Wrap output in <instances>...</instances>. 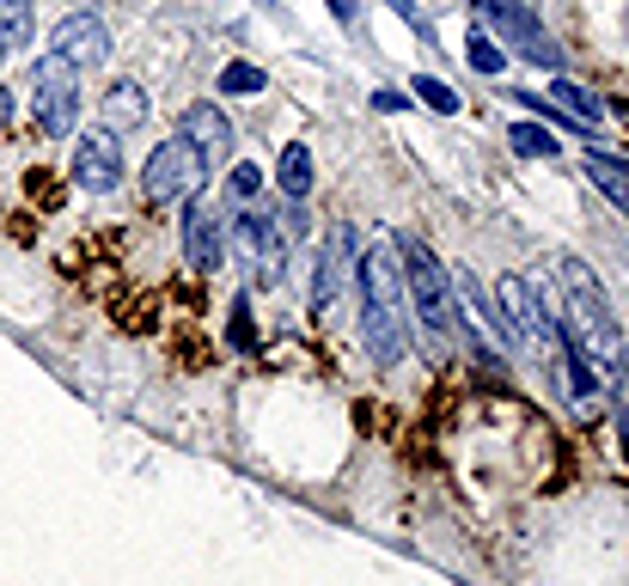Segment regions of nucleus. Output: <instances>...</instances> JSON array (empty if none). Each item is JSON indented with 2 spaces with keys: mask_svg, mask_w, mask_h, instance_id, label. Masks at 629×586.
<instances>
[{
  "mask_svg": "<svg viewBox=\"0 0 629 586\" xmlns=\"http://www.w3.org/2000/svg\"><path fill=\"white\" fill-rule=\"evenodd\" d=\"M276 183H281V195L288 202H306L312 195V147H281V159H276Z\"/></svg>",
  "mask_w": 629,
  "mask_h": 586,
  "instance_id": "19",
  "label": "nucleus"
},
{
  "mask_svg": "<svg viewBox=\"0 0 629 586\" xmlns=\"http://www.w3.org/2000/svg\"><path fill=\"white\" fill-rule=\"evenodd\" d=\"M184 257L196 275H214L226 263V221L214 209H202L196 195L184 202Z\"/></svg>",
  "mask_w": 629,
  "mask_h": 586,
  "instance_id": "9",
  "label": "nucleus"
},
{
  "mask_svg": "<svg viewBox=\"0 0 629 586\" xmlns=\"http://www.w3.org/2000/svg\"><path fill=\"white\" fill-rule=\"evenodd\" d=\"M67 171H74V183L86 195H110L122 183V147H117V135H110V129H86L74 141Z\"/></svg>",
  "mask_w": 629,
  "mask_h": 586,
  "instance_id": "7",
  "label": "nucleus"
},
{
  "mask_svg": "<svg viewBox=\"0 0 629 586\" xmlns=\"http://www.w3.org/2000/svg\"><path fill=\"white\" fill-rule=\"evenodd\" d=\"M202 171H209V159H202L196 147L184 141V135L159 141L153 153H147V166H141V195H147V209H171V202H190V195L202 190Z\"/></svg>",
  "mask_w": 629,
  "mask_h": 586,
  "instance_id": "3",
  "label": "nucleus"
},
{
  "mask_svg": "<svg viewBox=\"0 0 629 586\" xmlns=\"http://www.w3.org/2000/svg\"><path fill=\"white\" fill-rule=\"evenodd\" d=\"M392 7H397V13L409 19V25H422V13H416V0H392Z\"/></svg>",
  "mask_w": 629,
  "mask_h": 586,
  "instance_id": "31",
  "label": "nucleus"
},
{
  "mask_svg": "<svg viewBox=\"0 0 629 586\" xmlns=\"http://www.w3.org/2000/svg\"><path fill=\"white\" fill-rule=\"evenodd\" d=\"M0 62H7V50H0Z\"/></svg>",
  "mask_w": 629,
  "mask_h": 586,
  "instance_id": "33",
  "label": "nucleus"
},
{
  "mask_svg": "<svg viewBox=\"0 0 629 586\" xmlns=\"http://www.w3.org/2000/svg\"><path fill=\"white\" fill-rule=\"evenodd\" d=\"M416 98L434 110V117H452V110H459V92L446 86V79H428V74H416Z\"/></svg>",
  "mask_w": 629,
  "mask_h": 586,
  "instance_id": "24",
  "label": "nucleus"
},
{
  "mask_svg": "<svg viewBox=\"0 0 629 586\" xmlns=\"http://www.w3.org/2000/svg\"><path fill=\"white\" fill-rule=\"evenodd\" d=\"M226 190H233V195H257V190H263V171L250 166V159H238L233 178H226Z\"/></svg>",
  "mask_w": 629,
  "mask_h": 586,
  "instance_id": "28",
  "label": "nucleus"
},
{
  "mask_svg": "<svg viewBox=\"0 0 629 586\" xmlns=\"http://www.w3.org/2000/svg\"><path fill=\"white\" fill-rule=\"evenodd\" d=\"M349 257H354V226L337 221L324 233V251H318V269H312V306H318V312L337 306L342 281H349Z\"/></svg>",
  "mask_w": 629,
  "mask_h": 586,
  "instance_id": "11",
  "label": "nucleus"
},
{
  "mask_svg": "<svg viewBox=\"0 0 629 586\" xmlns=\"http://www.w3.org/2000/svg\"><path fill=\"white\" fill-rule=\"evenodd\" d=\"M31 110H38L43 135H74L79 129V67L67 55L43 50L31 62Z\"/></svg>",
  "mask_w": 629,
  "mask_h": 586,
  "instance_id": "4",
  "label": "nucleus"
},
{
  "mask_svg": "<svg viewBox=\"0 0 629 586\" xmlns=\"http://www.w3.org/2000/svg\"><path fill=\"white\" fill-rule=\"evenodd\" d=\"M409 294L397 281V251L392 245H367L361 251V342H367L373 366H397L409 349V318H404Z\"/></svg>",
  "mask_w": 629,
  "mask_h": 586,
  "instance_id": "1",
  "label": "nucleus"
},
{
  "mask_svg": "<svg viewBox=\"0 0 629 586\" xmlns=\"http://www.w3.org/2000/svg\"><path fill=\"white\" fill-rule=\"evenodd\" d=\"M483 19H489V25H495L520 55H532V62H544V67H563V50H556L551 31L537 25L532 7H520V0H483Z\"/></svg>",
  "mask_w": 629,
  "mask_h": 586,
  "instance_id": "6",
  "label": "nucleus"
},
{
  "mask_svg": "<svg viewBox=\"0 0 629 586\" xmlns=\"http://www.w3.org/2000/svg\"><path fill=\"white\" fill-rule=\"evenodd\" d=\"M404 294H409V312L422 318V324L434 330V337H446L452 330V281H446L440 257H434L422 238H404Z\"/></svg>",
  "mask_w": 629,
  "mask_h": 586,
  "instance_id": "5",
  "label": "nucleus"
},
{
  "mask_svg": "<svg viewBox=\"0 0 629 586\" xmlns=\"http://www.w3.org/2000/svg\"><path fill=\"white\" fill-rule=\"evenodd\" d=\"M508 147L520 159H556V135L544 129V122H513L508 129Z\"/></svg>",
  "mask_w": 629,
  "mask_h": 586,
  "instance_id": "21",
  "label": "nucleus"
},
{
  "mask_svg": "<svg viewBox=\"0 0 629 586\" xmlns=\"http://www.w3.org/2000/svg\"><path fill=\"white\" fill-rule=\"evenodd\" d=\"M556 275H563V300H568V337H587L593 354H605V361H617V349H623V337H617V312L611 300H605L599 275L587 269L580 257H563L556 263Z\"/></svg>",
  "mask_w": 629,
  "mask_h": 586,
  "instance_id": "2",
  "label": "nucleus"
},
{
  "mask_svg": "<svg viewBox=\"0 0 629 586\" xmlns=\"http://www.w3.org/2000/svg\"><path fill=\"white\" fill-rule=\"evenodd\" d=\"M171 361H184V366H209V361H214V354H209V349H202V337H196V330H184V337L171 342Z\"/></svg>",
  "mask_w": 629,
  "mask_h": 586,
  "instance_id": "27",
  "label": "nucleus"
},
{
  "mask_svg": "<svg viewBox=\"0 0 629 586\" xmlns=\"http://www.w3.org/2000/svg\"><path fill=\"white\" fill-rule=\"evenodd\" d=\"M226 238H233V257L245 263L250 281H281V233L263 214H238Z\"/></svg>",
  "mask_w": 629,
  "mask_h": 586,
  "instance_id": "8",
  "label": "nucleus"
},
{
  "mask_svg": "<svg viewBox=\"0 0 629 586\" xmlns=\"http://www.w3.org/2000/svg\"><path fill=\"white\" fill-rule=\"evenodd\" d=\"M587 178L605 190V202H611L617 214L629 221V159H611V153H587Z\"/></svg>",
  "mask_w": 629,
  "mask_h": 586,
  "instance_id": "17",
  "label": "nucleus"
},
{
  "mask_svg": "<svg viewBox=\"0 0 629 586\" xmlns=\"http://www.w3.org/2000/svg\"><path fill=\"white\" fill-rule=\"evenodd\" d=\"M404 105H409V98H404V92H392V86H380V92H373V110H385V117H397Z\"/></svg>",
  "mask_w": 629,
  "mask_h": 586,
  "instance_id": "29",
  "label": "nucleus"
},
{
  "mask_svg": "<svg viewBox=\"0 0 629 586\" xmlns=\"http://www.w3.org/2000/svg\"><path fill=\"white\" fill-rule=\"evenodd\" d=\"M330 13H337L342 25H349V19H354V0H330Z\"/></svg>",
  "mask_w": 629,
  "mask_h": 586,
  "instance_id": "30",
  "label": "nucleus"
},
{
  "mask_svg": "<svg viewBox=\"0 0 629 586\" xmlns=\"http://www.w3.org/2000/svg\"><path fill=\"white\" fill-rule=\"evenodd\" d=\"M50 50H55V55H67L74 67H98V62H110V31L98 25L93 13H67L62 25H55Z\"/></svg>",
  "mask_w": 629,
  "mask_h": 586,
  "instance_id": "12",
  "label": "nucleus"
},
{
  "mask_svg": "<svg viewBox=\"0 0 629 586\" xmlns=\"http://www.w3.org/2000/svg\"><path fill=\"white\" fill-rule=\"evenodd\" d=\"M551 98H556V110H563V117H575V122H580V129H599V122H605V105L593 98L587 86H575L568 74H556Z\"/></svg>",
  "mask_w": 629,
  "mask_h": 586,
  "instance_id": "18",
  "label": "nucleus"
},
{
  "mask_svg": "<svg viewBox=\"0 0 629 586\" xmlns=\"http://www.w3.org/2000/svg\"><path fill=\"white\" fill-rule=\"evenodd\" d=\"M501 312H508V324L520 330L525 342H556L563 337V324H556V318L544 312V300H537V281L508 275V281H501Z\"/></svg>",
  "mask_w": 629,
  "mask_h": 586,
  "instance_id": "10",
  "label": "nucleus"
},
{
  "mask_svg": "<svg viewBox=\"0 0 629 586\" xmlns=\"http://www.w3.org/2000/svg\"><path fill=\"white\" fill-rule=\"evenodd\" d=\"M178 135H184L190 147H196L202 159L209 153H233V122H226V110L221 105H209V98H196V105L184 110V117H178Z\"/></svg>",
  "mask_w": 629,
  "mask_h": 586,
  "instance_id": "13",
  "label": "nucleus"
},
{
  "mask_svg": "<svg viewBox=\"0 0 629 586\" xmlns=\"http://www.w3.org/2000/svg\"><path fill=\"white\" fill-rule=\"evenodd\" d=\"M0 50H31V0H0Z\"/></svg>",
  "mask_w": 629,
  "mask_h": 586,
  "instance_id": "20",
  "label": "nucleus"
},
{
  "mask_svg": "<svg viewBox=\"0 0 629 586\" xmlns=\"http://www.w3.org/2000/svg\"><path fill=\"white\" fill-rule=\"evenodd\" d=\"M25 195H31V202H38L43 214H50V209H62V183H55L50 171H38V166L25 171Z\"/></svg>",
  "mask_w": 629,
  "mask_h": 586,
  "instance_id": "25",
  "label": "nucleus"
},
{
  "mask_svg": "<svg viewBox=\"0 0 629 586\" xmlns=\"http://www.w3.org/2000/svg\"><path fill=\"white\" fill-rule=\"evenodd\" d=\"M147 117V92L135 86V79H117V86L105 92V129L122 135V129H141Z\"/></svg>",
  "mask_w": 629,
  "mask_h": 586,
  "instance_id": "16",
  "label": "nucleus"
},
{
  "mask_svg": "<svg viewBox=\"0 0 629 586\" xmlns=\"http://www.w3.org/2000/svg\"><path fill=\"white\" fill-rule=\"evenodd\" d=\"M226 342H233L238 354L257 349V324H250V300H245V294H233V306H226Z\"/></svg>",
  "mask_w": 629,
  "mask_h": 586,
  "instance_id": "22",
  "label": "nucleus"
},
{
  "mask_svg": "<svg viewBox=\"0 0 629 586\" xmlns=\"http://www.w3.org/2000/svg\"><path fill=\"white\" fill-rule=\"evenodd\" d=\"M7 117H13V92L0 86V129H7Z\"/></svg>",
  "mask_w": 629,
  "mask_h": 586,
  "instance_id": "32",
  "label": "nucleus"
},
{
  "mask_svg": "<svg viewBox=\"0 0 629 586\" xmlns=\"http://www.w3.org/2000/svg\"><path fill=\"white\" fill-rule=\"evenodd\" d=\"M452 294H459V300H465V306H471V312H483V324H489V330H495V337H501V342H525V337H520V330H513V324H508V312H501V300H489L483 287H477V275H471V269H459V275H452Z\"/></svg>",
  "mask_w": 629,
  "mask_h": 586,
  "instance_id": "15",
  "label": "nucleus"
},
{
  "mask_svg": "<svg viewBox=\"0 0 629 586\" xmlns=\"http://www.w3.org/2000/svg\"><path fill=\"white\" fill-rule=\"evenodd\" d=\"M263 86H269V74L250 67V62H226L221 67V92H233V98H250V92H263Z\"/></svg>",
  "mask_w": 629,
  "mask_h": 586,
  "instance_id": "23",
  "label": "nucleus"
},
{
  "mask_svg": "<svg viewBox=\"0 0 629 586\" xmlns=\"http://www.w3.org/2000/svg\"><path fill=\"white\" fill-rule=\"evenodd\" d=\"M465 62L483 67V74H501V67H508V55H501L495 38H471V43H465Z\"/></svg>",
  "mask_w": 629,
  "mask_h": 586,
  "instance_id": "26",
  "label": "nucleus"
},
{
  "mask_svg": "<svg viewBox=\"0 0 629 586\" xmlns=\"http://www.w3.org/2000/svg\"><path fill=\"white\" fill-rule=\"evenodd\" d=\"M110 324L129 337H153L159 330V294L153 287H117L110 294Z\"/></svg>",
  "mask_w": 629,
  "mask_h": 586,
  "instance_id": "14",
  "label": "nucleus"
}]
</instances>
